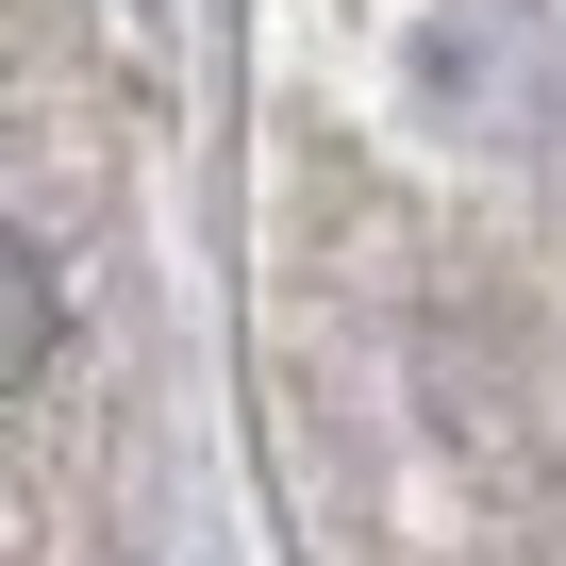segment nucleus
I'll return each instance as SVG.
<instances>
[{
	"instance_id": "obj_1",
	"label": "nucleus",
	"mask_w": 566,
	"mask_h": 566,
	"mask_svg": "<svg viewBox=\"0 0 566 566\" xmlns=\"http://www.w3.org/2000/svg\"><path fill=\"white\" fill-rule=\"evenodd\" d=\"M51 334H67V301H51V250H34V233H18V384H34V367H51Z\"/></svg>"
}]
</instances>
